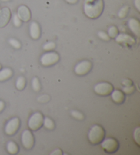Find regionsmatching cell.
<instances>
[{"label": "cell", "mask_w": 140, "mask_h": 155, "mask_svg": "<svg viewBox=\"0 0 140 155\" xmlns=\"http://www.w3.org/2000/svg\"><path fill=\"white\" fill-rule=\"evenodd\" d=\"M26 85V80L25 77L22 76L18 77V79L16 81V87L17 88L18 90H23L24 88L25 87Z\"/></svg>", "instance_id": "18"}, {"label": "cell", "mask_w": 140, "mask_h": 155, "mask_svg": "<svg viewBox=\"0 0 140 155\" xmlns=\"http://www.w3.org/2000/svg\"><path fill=\"white\" fill-rule=\"evenodd\" d=\"M5 107V104L2 101H0V112H2L4 110V109Z\"/></svg>", "instance_id": "32"}, {"label": "cell", "mask_w": 140, "mask_h": 155, "mask_svg": "<svg viewBox=\"0 0 140 155\" xmlns=\"http://www.w3.org/2000/svg\"><path fill=\"white\" fill-rule=\"evenodd\" d=\"M43 120H44V117L40 112H36L32 114L28 121L29 129L34 131L40 129L43 124Z\"/></svg>", "instance_id": "3"}, {"label": "cell", "mask_w": 140, "mask_h": 155, "mask_svg": "<svg viewBox=\"0 0 140 155\" xmlns=\"http://www.w3.org/2000/svg\"><path fill=\"white\" fill-rule=\"evenodd\" d=\"M134 4L135 6L137 8V10L139 11L140 10V0H134Z\"/></svg>", "instance_id": "30"}, {"label": "cell", "mask_w": 140, "mask_h": 155, "mask_svg": "<svg viewBox=\"0 0 140 155\" xmlns=\"http://www.w3.org/2000/svg\"><path fill=\"white\" fill-rule=\"evenodd\" d=\"M129 84H132L130 80H125V81H123V84H125L126 86V85H129Z\"/></svg>", "instance_id": "34"}, {"label": "cell", "mask_w": 140, "mask_h": 155, "mask_svg": "<svg viewBox=\"0 0 140 155\" xmlns=\"http://www.w3.org/2000/svg\"><path fill=\"white\" fill-rule=\"evenodd\" d=\"M128 10H129L128 6H124L123 8H122L120 10L119 12H118V17H119L120 18H125L126 17V15H127V14H128Z\"/></svg>", "instance_id": "22"}, {"label": "cell", "mask_w": 140, "mask_h": 155, "mask_svg": "<svg viewBox=\"0 0 140 155\" xmlns=\"http://www.w3.org/2000/svg\"><path fill=\"white\" fill-rule=\"evenodd\" d=\"M101 143L102 148L108 153H114L119 148V143L115 139L107 138L103 140Z\"/></svg>", "instance_id": "6"}, {"label": "cell", "mask_w": 140, "mask_h": 155, "mask_svg": "<svg viewBox=\"0 0 140 155\" xmlns=\"http://www.w3.org/2000/svg\"><path fill=\"white\" fill-rule=\"evenodd\" d=\"M98 36L99 38L102 40H103V41H109L110 40L109 35L106 32H105V31H99V32L98 33Z\"/></svg>", "instance_id": "28"}, {"label": "cell", "mask_w": 140, "mask_h": 155, "mask_svg": "<svg viewBox=\"0 0 140 155\" xmlns=\"http://www.w3.org/2000/svg\"><path fill=\"white\" fill-rule=\"evenodd\" d=\"M11 17V13L8 8L0 10V28H3L8 23Z\"/></svg>", "instance_id": "12"}, {"label": "cell", "mask_w": 140, "mask_h": 155, "mask_svg": "<svg viewBox=\"0 0 140 155\" xmlns=\"http://www.w3.org/2000/svg\"><path fill=\"white\" fill-rule=\"evenodd\" d=\"M109 36V38H115L118 34V29L115 26L110 27L108 29V34H107Z\"/></svg>", "instance_id": "21"}, {"label": "cell", "mask_w": 140, "mask_h": 155, "mask_svg": "<svg viewBox=\"0 0 140 155\" xmlns=\"http://www.w3.org/2000/svg\"><path fill=\"white\" fill-rule=\"evenodd\" d=\"M105 132L104 129L100 125H94L91 128L88 133V139L90 142L92 144L96 145V144L100 143L104 140Z\"/></svg>", "instance_id": "2"}, {"label": "cell", "mask_w": 140, "mask_h": 155, "mask_svg": "<svg viewBox=\"0 0 140 155\" xmlns=\"http://www.w3.org/2000/svg\"><path fill=\"white\" fill-rule=\"evenodd\" d=\"M139 130L140 129L138 127L134 131V139L135 141H136V143L139 145Z\"/></svg>", "instance_id": "29"}, {"label": "cell", "mask_w": 140, "mask_h": 155, "mask_svg": "<svg viewBox=\"0 0 140 155\" xmlns=\"http://www.w3.org/2000/svg\"><path fill=\"white\" fill-rule=\"evenodd\" d=\"M111 96L112 99L116 104H122L125 99V96L124 94V92L118 90H113L111 93Z\"/></svg>", "instance_id": "15"}, {"label": "cell", "mask_w": 140, "mask_h": 155, "mask_svg": "<svg viewBox=\"0 0 140 155\" xmlns=\"http://www.w3.org/2000/svg\"><path fill=\"white\" fill-rule=\"evenodd\" d=\"M13 72L10 68H6L0 70V81H4L12 76Z\"/></svg>", "instance_id": "16"}, {"label": "cell", "mask_w": 140, "mask_h": 155, "mask_svg": "<svg viewBox=\"0 0 140 155\" xmlns=\"http://www.w3.org/2000/svg\"><path fill=\"white\" fill-rule=\"evenodd\" d=\"M9 44L11 45L12 47H13L15 49H20L21 47V42L17 41V39H15V38H11L9 40Z\"/></svg>", "instance_id": "24"}, {"label": "cell", "mask_w": 140, "mask_h": 155, "mask_svg": "<svg viewBox=\"0 0 140 155\" xmlns=\"http://www.w3.org/2000/svg\"><path fill=\"white\" fill-rule=\"evenodd\" d=\"M60 60V55L55 52H48L42 55L40 63L44 66H50L55 64Z\"/></svg>", "instance_id": "4"}, {"label": "cell", "mask_w": 140, "mask_h": 155, "mask_svg": "<svg viewBox=\"0 0 140 155\" xmlns=\"http://www.w3.org/2000/svg\"><path fill=\"white\" fill-rule=\"evenodd\" d=\"M12 21H13V24L15 27L17 28H18L21 25V20L19 18V17H18L17 14H15L13 15L12 17Z\"/></svg>", "instance_id": "26"}, {"label": "cell", "mask_w": 140, "mask_h": 155, "mask_svg": "<svg viewBox=\"0 0 140 155\" xmlns=\"http://www.w3.org/2000/svg\"><path fill=\"white\" fill-rule=\"evenodd\" d=\"M135 90V87L133 86V85H126V86L124 87L122 91L124 92V93L127 94H132L134 92Z\"/></svg>", "instance_id": "27"}, {"label": "cell", "mask_w": 140, "mask_h": 155, "mask_svg": "<svg viewBox=\"0 0 140 155\" xmlns=\"http://www.w3.org/2000/svg\"><path fill=\"white\" fill-rule=\"evenodd\" d=\"M46 129L48 130H53L55 128V124L53 120L49 117H45L43 120V124Z\"/></svg>", "instance_id": "19"}, {"label": "cell", "mask_w": 140, "mask_h": 155, "mask_svg": "<svg viewBox=\"0 0 140 155\" xmlns=\"http://www.w3.org/2000/svg\"><path fill=\"white\" fill-rule=\"evenodd\" d=\"M1 68H2V66H1V65H0V70H1Z\"/></svg>", "instance_id": "36"}, {"label": "cell", "mask_w": 140, "mask_h": 155, "mask_svg": "<svg viewBox=\"0 0 140 155\" xmlns=\"http://www.w3.org/2000/svg\"><path fill=\"white\" fill-rule=\"evenodd\" d=\"M32 86L35 92H39L40 89H41V85H40V80L38 77H34V78L32 79Z\"/></svg>", "instance_id": "20"}, {"label": "cell", "mask_w": 140, "mask_h": 155, "mask_svg": "<svg viewBox=\"0 0 140 155\" xmlns=\"http://www.w3.org/2000/svg\"><path fill=\"white\" fill-rule=\"evenodd\" d=\"M66 2H68V4H76L77 2H78V0H65Z\"/></svg>", "instance_id": "33"}, {"label": "cell", "mask_w": 140, "mask_h": 155, "mask_svg": "<svg viewBox=\"0 0 140 155\" xmlns=\"http://www.w3.org/2000/svg\"><path fill=\"white\" fill-rule=\"evenodd\" d=\"M17 15L21 21L24 22H28L31 18V12L28 7L26 6H21L17 10Z\"/></svg>", "instance_id": "10"}, {"label": "cell", "mask_w": 140, "mask_h": 155, "mask_svg": "<svg viewBox=\"0 0 140 155\" xmlns=\"http://www.w3.org/2000/svg\"><path fill=\"white\" fill-rule=\"evenodd\" d=\"M7 150L8 153L11 154H16L18 152V147L17 144L12 141H9L7 143Z\"/></svg>", "instance_id": "17"}, {"label": "cell", "mask_w": 140, "mask_h": 155, "mask_svg": "<svg viewBox=\"0 0 140 155\" xmlns=\"http://www.w3.org/2000/svg\"><path fill=\"white\" fill-rule=\"evenodd\" d=\"M55 47H56V45H55V42H47V43L43 45L42 48L45 51H50L55 49Z\"/></svg>", "instance_id": "23"}, {"label": "cell", "mask_w": 140, "mask_h": 155, "mask_svg": "<svg viewBox=\"0 0 140 155\" xmlns=\"http://www.w3.org/2000/svg\"><path fill=\"white\" fill-rule=\"evenodd\" d=\"M21 142L27 150L32 148L34 144V137L29 130H25L21 135Z\"/></svg>", "instance_id": "9"}, {"label": "cell", "mask_w": 140, "mask_h": 155, "mask_svg": "<svg viewBox=\"0 0 140 155\" xmlns=\"http://www.w3.org/2000/svg\"><path fill=\"white\" fill-rule=\"evenodd\" d=\"M71 116L73 117H75V119L79 120H83L84 119V116H83V114L78 111H72Z\"/></svg>", "instance_id": "25"}, {"label": "cell", "mask_w": 140, "mask_h": 155, "mask_svg": "<svg viewBox=\"0 0 140 155\" xmlns=\"http://www.w3.org/2000/svg\"><path fill=\"white\" fill-rule=\"evenodd\" d=\"M20 124V120L18 117L12 118L8 122L6 125V127H5V133L9 136H12L13 135H15L18 131V129H19Z\"/></svg>", "instance_id": "7"}, {"label": "cell", "mask_w": 140, "mask_h": 155, "mask_svg": "<svg viewBox=\"0 0 140 155\" xmlns=\"http://www.w3.org/2000/svg\"><path fill=\"white\" fill-rule=\"evenodd\" d=\"M92 67V64L90 61L88 60H84L79 62V64L75 66V73H76L77 75L79 76H83L88 74L89 72L91 71Z\"/></svg>", "instance_id": "8"}, {"label": "cell", "mask_w": 140, "mask_h": 155, "mask_svg": "<svg viewBox=\"0 0 140 155\" xmlns=\"http://www.w3.org/2000/svg\"><path fill=\"white\" fill-rule=\"evenodd\" d=\"M128 25L132 32L137 37H139L140 35V23L139 21L136 18H130L128 20Z\"/></svg>", "instance_id": "14"}, {"label": "cell", "mask_w": 140, "mask_h": 155, "mask_svg": "<svg viewBox=\"0 0 140 155\" xmlns=\"http://www.w3.org/2000/svg\"><path fill=\"white\" fill-rule=\"evenodd\" d=\"M29 34L32 38L34 40H38L40 37L41 34V31H40V28L39 24L35 22H32L29 26Z\"/></svg>", "instance_id": "13"}, {"label": "cell", "mask_w": 140, "mask_h": 155, "mask_svg": "<svg viewBox=\"0 0 140 155\" xmlns=\"http://www.w3.org/2000/svg\"><path fill=\"white\" fill-rule=\"evenodd\" d=\"M51 154H53V155H61V154H62V151L60 149H57V150H55L53 151Z\"/></svg>", "instance_id": "31"}, {"label": "cell", "mask_w": 140, "mask_h": 155, "mask_svg": "<svg viewBox=\"0 0 140 155\" xmlns=\"http://www.w3.org/2000/svg\"><path fill=\"white\" fill-rule=\"evenodd\" d=\"M2 1H3V2H7V1H9V0H2Z\"/></svg>", "instance_id": "35"}, {"label": "cell", "mask_w": 140, "mask_h": 155, "mask_svg": "<svg viewBox=\"0 0 140 155\" xmlns=\"http://www.w3.org/2000/svg\"><path fill=\"white\" fill-rule=\"evenodd\" d=\"M95 93L101 96H108L111 94L112 91L114 90L113 85L107 82H102L96 84L94 87Z\"/></svg>", "instance_id": "5"}, {"label": "cell", "mask_w": 140, "mask_h": 155, "mask_svg": "<svg viewBox=\"0 0 140 155\" xmlns=\"http://www.w3.org/2000/svg\"><path fill=\"white\" fill-rule=\"evenodd\" d=\"M115 41L125 45H133L135 43V41L133 37L126 34H118L115 37Z\"/></svg>", "instance_id": "11"}, {"label": "cell", "mask_w": 140, "mask_h": 155, "mask_svg": "<svg viewBox=\"0 0 140 155\" xmlns=\"http://www.w3.org/2000/svg\"><path fill=\"white\" fill-rule=\"evenodd\" d=\"M104 9L103 0H85L83 5V11L88 18H98Z\"/></svg>", "instance_id": "1"}]
</instances>
